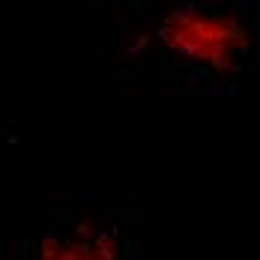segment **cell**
<instances>
[{"instance_id":"1","label":"cell","mask_w":260,"mask_h":260,"mask_svg":"<svg viewBox=\"0 0 260 260\" xmlns=\"http://www.w3.org/2000/svg\"><path fill=\"white\" fill-rule=\"evenodd\" d=\"M165 42L185 57L209 60L228 66L239 48H245V30L231 15H201V12H174L161 30Z\"/></svg>"}]
</instances>
